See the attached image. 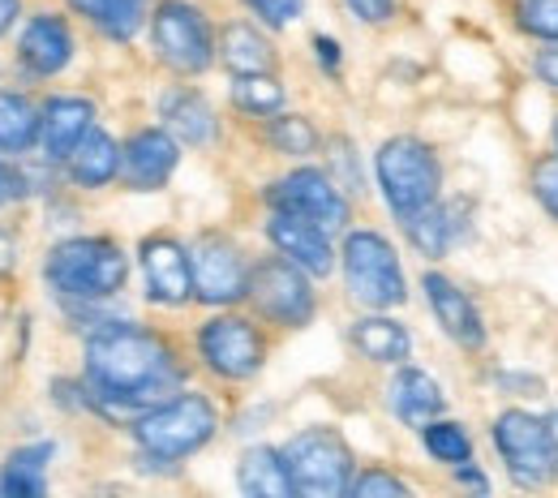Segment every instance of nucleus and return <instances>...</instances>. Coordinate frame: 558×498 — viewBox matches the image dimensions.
<instances>
[{
	"label": "nucleus",
	"mask_w": 558,
	"mask_h": 498,
	"mask_svg": "<svg viewBox=\"0 0 558 498\" xmlns=\"http://www.w3.org/2000/svg\"><path fill=\"white\" fill-rule=\"evenodd\" d=\"M177 143L168 130H142L121 150V177L130 190H159L177 168Z\"/></svg>",
	"instance_id": "16"
},
{
	"label": "nucleus",
	"mask_w": 558,
	"mask_h": 498,
	"mask_svg": "<svg viewBox=\"0 0 558 498\" xmlns=\"http://www.w3.org/2000/svg\"><path fill=\"white\" fill-rule=\"evenodd\" d=\"M425 296H429V309H434V318H438V327L456 340V344H464V349H482L486 344V327H482V314H477V305L469 301V292H460V288L451 284L447 276H438V271H429L425 280Z\"/></svg>",
	"instance_id": "15"
},
{
	"label": "nucleus",
	"mask_w": 558,
	"mask_h": 498,
	"mask_svg": "<svg viewBox=\"0 0 558 498\" xmlns=\"http://www.w3.org/2000/svg\"><path fill=\"white\" fill-rule=\"evenodd\" d=\"M150 31H155V48H159L163 65H172L177 73H203L215 61L207 22L185 0H163L150 17Z\"/></svg>",
	"instance_id": "9"
},
{
	"label": "nucleus",
	"mask_w": 558,
	"mask_h": 498,
	"mask_svg": "<svg viewBox=\"0 0 558 498\" xmlns=\"http://www.w3.org/2000/svg\"><path fill=\"white\" fill-rule=\"evenodd\" d=\"M219 57H223V65L232 73H271V65H276L271 44H267L254 26H245V22H232V26L223 31Z\"/></svg>",
	"instance_id": "26"
},
{
	"label": "nucleus",
	"mask_w": 558,
	"mask_h": 498,
	"mask_svg": "<svg viewBox=\"0 0 558 498\" xmlns=\"http://www.w3.org/2000/svg\"><path fill=\"white\" fill-rule=\"evenodd\" d=\"M168 130L190 146H207L215 138V112L198 90H168L163 104H159Z\"/></svg>",
	"instance_id": "21"
},
{
	"label": "nucleus",
	"mask_w": 558,
	"mask_h": 498,
	"mask_svg": "<svg viewBox=\"0 0 558 498\" xmlns=\"http://www.w3.org/2000/svg\"><path fill=\"white\" fill-rule=\"evenodd\" d=\"M352 344L369 361H378V365H400L409 356V349H413L409 331L400 323H391V318H361L352 327Z\"/></svg>",
	"instance_id": "27"
},
{
	"label": "nucleus",
	"mask_w": 558,
	"mask_h": 498,
	"mask_svg": "<svg viewBox=\"0 0 558 498\" xmlns=\"http://www.w3.org/2000/svg\"><path fill=\"white\" fill-rule=\"evenodd\" d=\"M296 495L340 498L352 490V451L336 429H305L283 447Z\"/></svg>",
	"instance_id": "5"
},
{
	"label": "nucleus",
	"mask_w": 558,
	"mask_h": 498,
	"mask_svg": "<svg viewBox=\"0 0 558 498\" xmlns=\"http://www.w3.org/2000/svg\"><path fill=\"white\" fill-rule=\"evenodd\" d=\"M267 26H288V22H296L301 17V4L305 0H245Z\"/></svg>",
	"instance_id": "35"
},
{
	"label": "nucleus",
	"mask_w": 558,
	"mask_h": 498,
	"mask_svg": "<svg viewBox=\"0 0 558 498\" xmlns=\"http://www.w3.org/2000/svg\"><path fill=\"white\" fill-rule=\"evenodd\" d=\"M17 57L22 65L39 77H52L70 65L73 57V39H70V26L52 13H35L22 31V44H17Z\"/></svg>",
	"instance_id": "17"
},
{
	"label": "nucleus",
	"mask_w": 558,
	"mask_h": 498,
	"mask_svg": "<svg viewBox=\"0 0 558 498\" xmlns=\"http://www.w3.org/2000/svg\"><path fill=\"white\" fill-rule=\"evenodd\" d=\"M232 99H236V108H245V112H279V104H283V86H279L271 73H236V82H232Z\"/></svg>",
	"instance_id": "29"
},
{
	"label": "nucleus",
	"mask_w": 558,
	"mask_h": 498,
	"mask_svg": "<svg viewBox=\"0 0 558 498\" xmlns=\"http://www.w3.org/2000/svg\"><path fill=\"white\" fill-rule=\"evenodd\" d=\"M421 438H425V451L438 456V460H447V464H464V460L473 456L469 434L460 426H451V422H429V426H421Z\"/></svg>",
	"instance_id": "30"
},
{
	"label": "nucleus",
	"mask_w": 558,
	"mask_h": 498,
	"mask_svg": "<svg viewBox=\"0 0 558 498\" xmlns=\"http://www.w3.org/2000/svg\"><path fill=\"white\" fill-rule=\"evenodd\" d=\"M198 349H203V361L219 378H254L263 369V356H267L254 323H245L236 314L210 318L203 336H198Z\"/></svg>",
	"instance_id": "11"
},
{
	"label": "nucleus",
	"mask_w": 558,
	"mask_h": 498,
	"mask_svg": "<svg viewBox=\"0 0 558 498\" xmlns=\"http://www.w3.org/2000/svg\"><path fill=\"white\" fill-rule=\"evenodd\" d=\"M73 13L90 17L108 39H134L142 26V0H70Z\"/></svg>",
	"instance_id": "28"
},
{
	"label": "nucleus",
	"mask_w": 558,
	"mask_h": 498,
	"mask_svg": "<svg viewBox=\"0 0 558 498\" xmlns=\"http://www.w3.org/2000/svg\"><path fill=\"white\" fill-rule=\"evenodd\" d=\"M391 409H396V417L409 422V426H429V422L442 413V391H438V382H434L429 374L404 365V369L396 374V382H391Z\"/></svg>",
	"instance_id": "20"
},
{
	"label": "nucleus",
	"mask_w": 558,
	"mask_h": 498,
	"mask_svg": "<svg viewBox=\"0 0 558 498\" xmlns=\"http://www.w3.org/2000/svg\"><path fill=\"white\" fill-rule=\"evenodd\" d=\"M236 482L241 490L254 498H288L296 495L292 486V473H288V460L276 447H250L241 456V469H236Z\"/></svg>",
	"instance_id": "19"
},
{
	"label": "nucleus",
	"mask_w": 558,
	"mask_h": 498,
	"mask_svg": "<svg viewBox=\"0 0 558 498\" xmlns=\"http://www.w3.org/2000/svg\"><path fill=\"white\" fill-rule=\"evenodd\" d=\"M314 48H318V61H323L327 70H340V44H336V39H323V35H318Z\"/></svg>",
	"instance_id": "40"
},
{
	"label": "nucleus",
	"mask_w": 558,
	"mask_h": 498,
	"mask_svg": "<svg viewBox=\"0 0 558 498\" xmlns=\"http://www.w3.org/2000/svg\"><path fill=\"white\" fill-rule=\"evenodd\" d=\"M344 280H349L352 296L369 309H391L409 296L391 241L369 232V228L349 232V241H344Z\"/></svg>",
	"instance_id": "6"
},
{
	"label": "nucleus",
	"mask_w": 558,
	"mask_h": 498,
	"mask_svg": "<svg viewBox=\"0 0 558 498\" xmlns=\"http://www.w3.org/2000/svg\"><path fill=\"white\" fill-rule=\"evenodd\" d=\"M533 70H537V77H542V82H550V86L558 90V44H555V48H546V52H537Z\"/></svg>",
	"instance_id": "37"
},
{
	"label": "nucleus",
	"mask_w": 558,
	"mask_h": 498,
	"mask_svg": "<svg viewBox=\"0 0 558 498\" xmlns=\"http://www.w3.org/2000/svg\"><path fill=\"white\" fill-rule=\"evenodd\" d=\"M13 267H17V241H13L9 228H0V280H4Z\"/></svg>",
	"instance_id": "39"
},
{
	"label": "nucleus",
	"mask_w": 558,
	"mask_h": 498,
	"mask_svg": "<svg viewBox=\"0 0 558 498\" xmlns=\"http://www.w3.org/2000/svg\"><path fill=\"white\" fill-rule=\"evenodd\" d=\"M310 271H301L292 258H271L250 271V301L263 318L279 327H305L314 318V292H310Z\"/></svg>",
	"instance_id": "8"
},
{
	"label": "nucleus",
	"mask_w": 558,
	"mask_h": 498,
	"mask_svg": "<svg viewBox=\"0 0 558 498\" xmlns=\"http://www.w3.org/2000/svg\"><path fill=\"white\" fill-rule=\"evenodd\" d=\"M520 22H524V31L558 44V0H524L520 4Z\"/></svg>",
	"instance_id": "32"
},
{
	"label": "nucleus",
	"mask_w": 558,
	"mask_h": 498,
	"mask_svg": "<svg viewBox=\"0 0 558 498\" xmlns=\"http://www.w3.org/2000/svg\"><path fill=\"white\" fill-rule=\"evenodd\" d=\"M117 172H121V146L112 143L104 130H90L82 143L73 146L70 177L77 181V185L99 190V185H108Z\"/></svg>",
	"instance_id": "22"
},
{
	"label": "nucleus",
	"mask_w": 558,
	"mask_h": 498,
	"mask_svg": "<svg viewBox=\"0 0 558 498\" xmlns=\"http://www.w3.org/2000/svg\"><path fill=\"white\" fill-rule=\"evenodd\" d=\"M267 198H271L276 211L314 219V223L327 228V232H340V228L349 223V198H344L340 185H336L327 172H318V168H296V172H288L283 181L271 185Z\"/></svg>",
	"instance_id": "10"
},
{
	"label": "nucleus",
	"mask_w": 558,
	"mask_h": 498,
	"mask_svg": "<svg viewBox=\"0 0 558 498\" xmlns=\"http://www.w3.org/2000/svg\"><path fill=\"white\" fill-rule=\"evenodd\" d=\"M349 9L361 17V22H387L391 13H396V0H349Z\"/></svg>",
	"instance_id": "36"
},
{
	"label": "nucleus",
	"mask_w": 558,
	"mask_h": 498,
	"mask_svg": "<svg viewBox=\"0 0 558 498\" xmlns=\"http://www.w3.org/2000/svg\"><path fill=\"white\" fill-rule=\"evenodd\" d=\"M267 134H271V146L283 150V155H310L318 146V134H314V125L305 117H279V121H271Z\"/></svg>",
	"instance_id": "31"
},
{
	"label": "nucleus",
	"mask_w": 558,
	"mask_h": 498,
	"mask_svg": "<svg viewBox=\"0 0 558 498\" xmlns=\"http://www.w3.org/2000/svg\"><path fill=\"white\" fill-rule=\"evenodd\" d=\"M17 9H22L17 0H0V35H4L9 26H13V17H17Z\"/></svg>",
	"instance_id": "41"
},
{
	"label": "nucleus",
	"mask_w": 558,
	"mask_h": 498,
	"mask_svg": "<svg viewBox=\"0 0 558 498\" xmlns=\"http://www.w3.org/2000/svg\"><path fill=\"white\" fill-rule=\"evenodd\" d=\"M190 263H194V292L207 305H232L250 292V271L241 263V250L228 236H215V232L198 236L190 250Z\"/></svg>",
	"instance_id": "12"
},
{
	"label": "nucleus",
	"mask_w": 558,
	"mask_h": 498,
	"mask_svg": "<svg viewBox=\"0 0 558 498\" xmlns=\"http://www.w3.org/2000/svg\"><path fill=\"white\" fill-rule=\"evenodd\" d=\"M267 232H271V241H276L279 254L292 258L301 271H310V276H331L336 254H331L327 228H318L314 219H301V215L276 211Z\"/></svg>",
	"instance_id": "14"
},
{
	"label": "nucleus",
	"mask_w": 558,
	"mask_h": 498,
	"mask_svg": "<svg viewBox=\"0 0 558 498\" xmlns=\"http://www.w3.org/2000/svg\"><path fill=\"white\" fill-rule=\"evenodd\" d=\"M533 190H537V198L546 203V211L558 215V155H546V159L537 163V172H533Z\"/></svg>",
	"instance_id": "34"
},
{
	"label": "nucleus",
	"mask_w": 558,
	"mask_h": 498,
	"mask_svg": "<svg viewBox=\"0 0 558 498\" xmlns=\"http://www.w3.org/2000/svg\"><path fill=\"white\" fill-rule=\"evenodd\" d=\"M352 495L356 498H404L409 495V486H404L400 477L383 473V469H365L361 477H352Z\"/></svg>",
	"instance_id": "33"
},
{
	"label": "nucleus",
	"mask_w": 558,
	"mask_h": 498,
	"mask_svg": "<svg viewBox=\"0 0 558 498\" xmlns=\"http://www.w3.org/2000/svg\"><path fill=\"white\" fill-rule=\"evenodd\" d=\"M39 130H44V112L26 95L0 90V150H9V155L31 150Z\"/></svg>",
	"instance_id": "25"
},
{
	"label": "nucleus",
	"mask_w": 558,
	"mask_h": 498,
	"mask_svg": "<svg viewBox=\"0 0 558 498\" xmlns=\"http://www.w3.org/2000/svg\"><path fill=\"white\" fill-rule=\"evenodd\" d=\"M86 382L90 400L104 413L130 417L155 409V400H163L181 382V365L159 336L138 327H108L86 344Z\"/></svg>",
	"instance_id": "1"
},
{
	"label": "nucleus",
	"mask_w": 558,
	"mask_h": 498,
	"mask_svg": "<svg viewBox=\"0 0 558 498\" xmlns=\"http://www.w3.org/2000/svg\"><path fill=\"white\" fill-rule=\"evenodd\" d=\"M44 276L70 301H104V296L121 292L130 263H125L121 245H112L108 236H73L48 254Z\"/></svg>",
	"instance_id": "2"
},
{
	"label": "nucleus",
	"mask_w": 558,
	"mask_h": 498,
	"mask_svg": "<svg viewBox=\"0 0 558 498\" xmlns=\"http://www.w3.org/2000/svg\"><path fill=\"white\" fill-rule=\"evenodd\" d=\"M460 482H464V486H473V490H482V495H486V490H489V486H486V477H482L477 469H460Z\"/></svg>",
	"instance_id": "42"
},
{
	"label": "nucleus",
	"mask_w": 558,
	"mask_h": 498,
	"mask_svg": "<svg viewBox=\"0 0 558 498\" xmlns=\"http://www.w3.org/2000/svg\"><path fill=\"white\" fill-rule=\"evenodd\" d=\"M494 447L502 451V464L511 473L515 486L524 490H537L555 477V456H550V434H546V422H537L533 413H502L494 422Z\"/></svg>",
	"instance_id": "7"
},
{
	"label": "nucleus",
	"mask_w": 558,
	"mask_h": 498,
	"mask_svg": "<svg viewBox=\"0 0 558 498\" xmlns=\"http://www.w3.org/2000/svg\"><path fill=\"white\" fill-rule=\"evenodd\" d=\"M142 451L155 460H185L198 447H207L215 434V409L207 396H177L168 404H155L138 417Z\"/></svg>",
	"instance_id": "4"
},
{
	"label": "nucleus",
	"mask_w": 558,
	"mask_h": 498,
	"mask_svg": "<svg viewBox=\"0 0 558 498\" xmlns=\"http://www.w3.org/2000/svg\"><path fill=\"white\" fill-rule=\"evenodd\" d=\"M52 442H35V447H17L4 464V482L0 490L13 498H39L48 490V460H52Z\"/></svg>",
	"instance_id": "24"
},
{
	"label": "nucleus",
	"mask_w": 558,
	"mask_h": 498,
	"mask_svg": "<svg viewBox=\"0 0 558 498\" xmlns=\"http://www.w3.org/2000/svg\"><path fill=\"white\" fill-rule=\"evenodd\" d=\"M404 223H409V241L417 245L425 258H442V254L456 245V236L464 232L460 207H438V203L417 215H409Z\"/></svg>",
	"instance_id": "23"
},
{
	"label": "nucleus",
	"mask_w": 558,
	"mask_h": 498,
	"mask_svg": "<svg viewBox=\"0 0 558 498\" xmlns=\"http://www.w3.org/2000/svg\"><path fill=\"white\" fill-rule=\"evenodd\" d=\"M142 276L146 296L159 305H185L194 296V263L190 250L172 236H146L142 241Z\"/></svg>",
	"instance_id": "13"
},
{
	"label": "nucleus",
	"mask_w": 558,
	"mask_h": 498,
	"mask_svg": "<svg viewBox=\"0 0 558 498\" xmlns=\"http://www.w3.org/2000/svg\"><path fill=\"white\" fill-rule=\"evenodd\" d=\"M374 168H378V185H383L387 207L400 219H409V215H417L438 203L442 172H438L434 150L421 138H391V143H383Z\"/></svg>",
	"instance_id": "3"
},
{
	"label": "nucleus",
	"mask_w": 558,
	"mask_h": 498,
	"mask_svg": "<svg viewBox=\"0 0 558 498\" xmlns=\"http://www.w3.org/2000/svg\"><path fill=\"white\" fill-rule=\"evenodd\" d=\"M546 434H550V456H555V473H558V413L546 422Z\"/></svg>",
	"instance_id": "43"
},
{
	"label": "nucleus",
	"mask_w": 558,
	"mask_h": 498,
	"mask_svg": "<svg viewBox=\"0 0 558 498\" xmlns=\"http://www.w3.org/2000/svg\"><path fill=\"white\" fill-rule=\"evenodd\" d=\"M22 194H26V190H22V177L0 159V207H4L9 198H22Z\"/></svg>",
	"instance_id": "38"
},
{
	"label": "nucleus",
	"mask_w": 558,
	"mask_h": 498,
	"mask_svg": "<svg viewBox=\"0 0 558 498\" xmlns=\"http://www.w3.org/2000/svg\"><path fill=\"white\" fill-rule=\"evenodd\" d=\"M90 130H95V108H90L86 99H70V95L48 99V108H44V130H39L48 159H70L73 146L82 143Z\"/></svg>",
	"instance_id": "18"
}]
</instances>
